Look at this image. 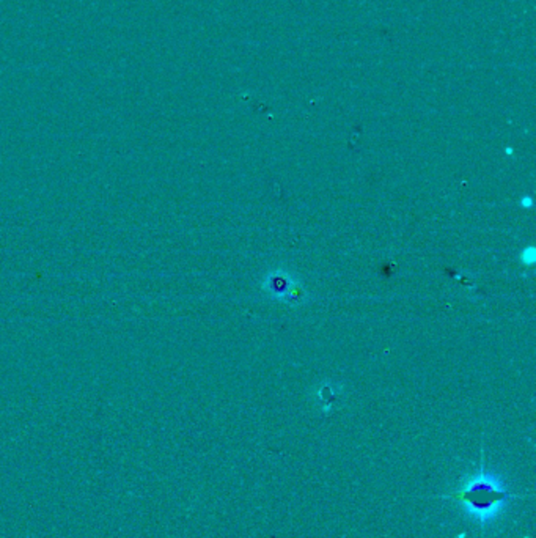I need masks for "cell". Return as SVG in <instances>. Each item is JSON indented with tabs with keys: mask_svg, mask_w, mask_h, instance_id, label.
<instances>
[{
	"mask_svg": "<svg viewBox=\"0 0 536 538\" xmlns=\"http://www.w3.org/2000/svg\"><path fill=\"white\" fill-rule=\"evenodd\" d=\"M464 537H465V534H461V535H458L456 538H464Z\"/></svg>",
	"mask_w": 536,
	"mask_h": 538,
	"instance_id": "7a4b0ae2",
	"label": "cell"
},
{
	"mask_svg": "<svg viewBox=\"0 0 536 538\" xmlns=\"http://www.w3.org/2000/svg\"><path fill=\"white\" fill-rule=\"evenodd\" d=\"M450 497L461 502L468 516L486 526L502 513L506 501L514 496L506 491L495 475L486 472L484 464H481L478 474H473L456 494Z\"/></svg>",
	"mask_w": 536,
	"mask_h": 538,
	"instance_id": "6da1fadb",
	"label": "cell"
}]
</instances>
